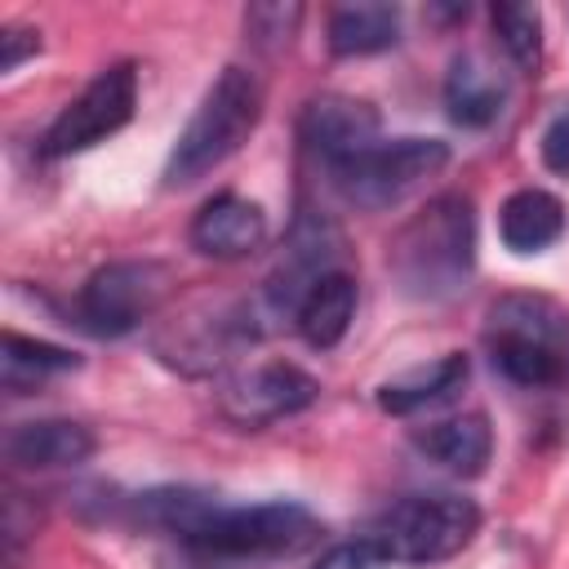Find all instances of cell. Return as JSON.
Segmentation results:
<instances>
[{"label": "cell", "instance_id": "6da1fadb", "mask_svg": "<svg viewBox=\"0 0 569 569\" xmlns=\"http://www.w3.org/2000/svg\"><path fill=\"white\" fill-rule=\"evenodd\" d=\"M387 267L396 276V284L418 298V302H445L453 298L476 267V213L471 200L458 191H445L436 200H427L422 213H413L391 249H387Z\"/></svg>", "mask_w": 569, "mask_h": 569}, {"label": "cell", "instance_id": "7a4b0ae2", "mask_svg": "<svg viewBox=\"0 0 569 569\" xmlns=\"http://www.w3.org/2000/svg\"><path fill=\"white\" fill-rule=\"evenodd\" d=\"M262 120V84L249 67H227L191 111L187 129L178 133L169 164H164V187H191L204 173H213L227 156H236L249 133Z\"/></svg>", "mask_w": 569, "mask_h": 569}, {"label": "cell", "instance_id": "3957f363", "mask_svg": "<svg viewBox=\"0 0 569 569\" xmlns=\"http://www.w3.org/2000/svg\"><path fill=\"white\" fill-rule=\"evenodd\" d=\"M480 529V507L462 493H413L400 498L396 507H387L373 529H369V547L378 551V560L391 565H436L458 556Z\"/></svg>", "mask_w": 569, "mask_h": 569}, {"label": "cell", "instance_id": "277c9868", "mask_svg": "<svg viewBox=\"0 0 569 569\" xmlns=\"http://www.w3.org/2000/svg\"><path fill=\"white\" fill-rule=\"evenodd\" d=\"M320 520L302 502H258V507H213V516L187 542L218 560H276L311 547Z\"/></svg>", "mask_w": 569, "mask_h": 569}, {"label": "cell", "instance_id": "5b68a950", "mask_svg": "<svg viewBox=\"0 0 569 569\" xmlns=\"http://www.w3.org/2000/svg\"><path fill=\"white\" fill-rule=\"evenodd\" d=\"M169 267L151 258H124L98 267L80 289V325L98 338H120L138 329L169 298Z\"/></svg>", "mask_w": 569, "mask_h": 569}, {"label": "cell", "instance_id": "8992f818", "mask_svg": "<svg viewBox=\"0 0 569 569\" xmlns=\"http://www.w3.org/2000/svg\"><path fill=\"white\" fill-rule=\"evenodd\" d=\"M445 160H449V147L440 138H396V142H378L373 151L333 169V187L356 209H387V204L405 200L422 178L440 173Z\"/></svg>", "mask_w": 569, "mask_h": 569}, {"label": "cell", "instance_id": "52a82bcc", "mask_svg": "<svg viewBox=\"0 0 569 569\" xmlns=\"http://www.w3.org/2000/svg\"><path fill=\"white\" fill-rule=\"evenodd\" d=\"M138 107V71L133 62H111L107 71H98L44 129V156H76L98 147L102 138L120 133L133 120Z\"/></svg>", "mask_w": 569, "mask_h": 569}, {"label": "cell", "instance_id": "ba28073f", "mask_svg": "<svg viewBox=\"0 0 569 569\" xmlns=\"http://www.w3.org/2000/svg\"><path fill=\"white\" fill-rule=\"evenodd\" d=\"M316 378L302 373L298 365H284V360H271V365H253L244 373H236L222 396H218V409L227 422L236 427H267L276 418H289L298 409H307L316 400Z\"/></svg>", "mask_w": 569, "mask_h": 569}, {"label": "cell", "instance_id": "9c48e42d", "mask_svg": "<svg viewBox=\"0 0 569 569\" xmlns=\"http://www.w3.org/2000/svg\"><path fill=\"white\" fill-rule=\"evenodd\" d=\"M378 111L360 98H347V93H320L302 107V120H298V138L302 147L333 173L342 164H351L356 156L373 151L378 147Z\"/></svg>", "mask_w": 569, "mask_h": 569}, {"label": "cell", "instance_id": "30bf717a", "mask_svg": "<svg viewBox=\"0 0 569 569\" xmlns=\"http://www.w3.org/2000/svg\"><path fill=\"white\" fill-rule=\"evenodd\" d=\"M338 249H342V236L329 218L320 213H302L284 240V253H280V267L271 271L267 280V302L276 311H298V302L307 298V289L316 280H325L329 271H342L338 267Z\"/></svg>", "mask_w": 569, "mask_h": 569}, {"label": "cell", "instance_id": "8fae6325", "mask_svg": "<svg viewBox=\"0 0 569 569\" xmlns=\"http://www.w3.org/2000/svg\"><path fill=\"white\" fill-rule=\"evenodd\" d=\"M244 338H249V320L240 311H213V316L173 320L164 333H156V351L182 373H213L231 360V351Z\"/></svg>", "mask_w": 569, "mask_h": 569}, {"label": "cell", "instance_id": "7c38bea8", "mask_svg": "<svg viewBox=\"0 0 569 569\" xmlns=\"http://www.w3.org/2000/svg\"><path fill=\"white\" fill-rule=\"evenodd\" d=\"M191 249L204 253V258H218V262H236V258H249L253 249H262L267 240V213L244 200V196H213L200 204V213L191 218Z\"/></svg>", "mask_w": 569, "mask_h": 569}, {"label": "cell", "instance_id": "4fadbf2b", "mask_svg": "<svg viewBox=\"0 0 569 569\" xmlns=\"http://www.w3.org/2000/svg\"><path fill=\"white\" fill-rule=\"evenodd\" d=\"M98 449L93 431L71 418H36L18 422L4 431V458L9 467L22 471H58V467H80Z\"/></svg>", "mask_w": 569, "mask_h": 569}, {"label": "cell", "instance_id": "5bb4252c", "mask_svg": "<svg viewBox=\"0 0 569 569\" xmlns=\"http://www.w3.org/2000/svg\"><path fill=\"white\" fill-rule=\"evenodd\" d=\"M485 338L538 342L569 356V316L547 293H502L485 316Z\"/></svg>", "mask_w": 569, "mask_h": 569}, {"label": "cell", "instance_id": "9a60e30c", "mask_svg": "<svg viewBox=\"0 0 569 569\" xmlns=\"http://www.w3.org/2000/svg\"><path fill=\"white\" fill-rule=\"evenodd\" d=\"M413 445L445 471L453 476H480L489 453H493V431L485 413H458L445 422H431L422 431H413Z\"/></svg>", "mask_w": 569, "mask_h": 569}, {"label": "cell", "instance_id": "2e32d148", "mask_svg": "<svg viewBox=\"0 0 569 569\" xmlns=\"http://www.w3.org/2000/svg\"><path fill=\"white\" fill-rule=\"evenodd\" d=\"M507 102V80L480 58V53H458L449 76H445V107L462 129H485L498 120Z\"/></svg>", "mask_w": 569, "mask_h": 569}, {"label": "cell", "instance_id": "e0dca14e", "mask_svg": "<svg viewBox=\"0 0 569 569\" xmlns=\"http://www.w3.org/2000/svg\"><path fill=\"white\" fill-rule=\"evenodd\" d=\"M498 236L511 253H542L565 236V204L542 187H520L498 209Z\"/></svg>", "mask_w": 569, "mask_h": 569}, {"label": "cell", "instance_id": "ac0fdd59", "mask_svg": "<svg viewBox=\"0 0 569 569\" xmlns=\"http://www.w3.org/2000/svg\"><path fill=\"white\" fill-rule=\"evenodd\" d=\"M462 382H467V356L449 351V356H440V360H431V365H413V369L387 378V382L378 387V409L405 418V413H418V409H427V405H440V400L453 396Z\"/></svg>", "mask_w": 569, "mask_h": 569}, {"label": "cell", "instance_id": "d6986e66", "mask_svg": "<svg viewBox=\"0 0 569 569\" xmlns=\"http://www.w3.org/2000/svg\"><path fill=\"white\" fill-rule=\"evenodd\" d=\"M400 40V9L382 0H356L329 9V49L338 58L382 53Z\"/></svg>", "mask_w": 569, "mask_h": 569}, {"label": "cell", "instance_id": "ffe728a7", "mask_svg": "<svg viewBox=\"0 0 569 569\" xmlns=\"http://www.w3.org/2000/svg\"><path fill=\"white\" fill-rule=\"evenodd\" d=\"M351 316H356V280L347 271H329L325 280H316L307 289V298L293 311V325L307 347L325 351V347L342 342V333L351 329Z\"/></svg>", "mask_w": 569, "mask_h": 569}, {"label": "cell", "instance_id": "44dd1931", "mask_svg": "<svg viewBox=\"0 0 569 569\" xmlns=\"http://www.w3.org/2000/svg\"><path fill=\"white\" fill-rule=\"evenodd\" d=\"M67 369H80V356L67 351V347H53V342H40V338H22L13 329L0 338V382L13 396H22L27 387H40L44 378L67 373Z\"/></svg>", "mask_w": 569, "mask_h": 569}, {"label": "cell", "instance_id": "7402d4cb", "mask_svg": "<svg viewBox=\"0 0 569 569\" xmlns=\"http://www.w3.org/2000/svg\"><path fill=\"white\" fill-rule=\"evenodd\" d=\"M489 347V360L502 378L520 382V387H551L565 378L569 369V356L565 351H551V347H538V342H516V338H485Z\"/></svg>", "mask_w": 569, "mask_h": 569}, {"label": "cell", "instance_id": "603a6c76", "mask_svg": "<svg viewBox=\"0 0 569 569\" xmlns=\"http://www.w3.org/2000/svg\"><path fill=\"white\" fill-rule=\"evenodd\" d=\"M489 18H493V36H498L502 53L520 71H533L538 58H542V13H538V4L502 0V4L489 9Z\"/></svg>", "mask_w": 569, "mask_h": 569}, {"label": "cell", "instance_id": "cb8c5ba5", "mask_svg": "<svg viewBox=\"0 0 569 569\" xmlns=\"http://www.w3.org/2000/svg\"><path fill=\"white\" fill-rule=\"evenodd\" d=\"M298 22H302V4H284V0H262V4H249L244 9V31L258 49L267 53H280L289 49V40L298 36Z\"/></svg>", "mask_w": 569, "mask_h": 569}, {"label": "cell", "instance_id": "d4e9b609", "mask_svg": "<svg viewBox=\"0 0 569 569\" xmlns=\"http://www.w3.org/2000/svg\"><path fill=\"white\" fill-rule=\"evenodd\" d=\"M542 164L560 178H569V107L551 116V124L542 129Z\"/></svg>", "mask_w": 569, "mask_h": 569}, {"label": "cell", "instance_id": "484cf974", "mask_svg": "<svg viewBox=\"0 0 569 569\" xmlns=\"http://www.w3.org/2000/svg\"><path fill=\"white\" fill-rule=\"evenodd\" d=\"M31 53H40V31H31V27H4L0 31V71H18V62Z\"/></svg>", "mask_w": 569, "mask_h": 569}, {"label": "cell", "instance_id": "4316f807", "mask_svg": "<svg viewBox=\"0 0 569 569\" xmlns=\"http://www.w3.org/2000/svg\"><path fill=\"white\" fill-rule=\"evenodd\" d=\"M378 565H382L378 551L360 538V542H338V547H329L316 569H378Z\"/></svg>", "mask_w": 569, "mask_h": 569}]
</instances>
